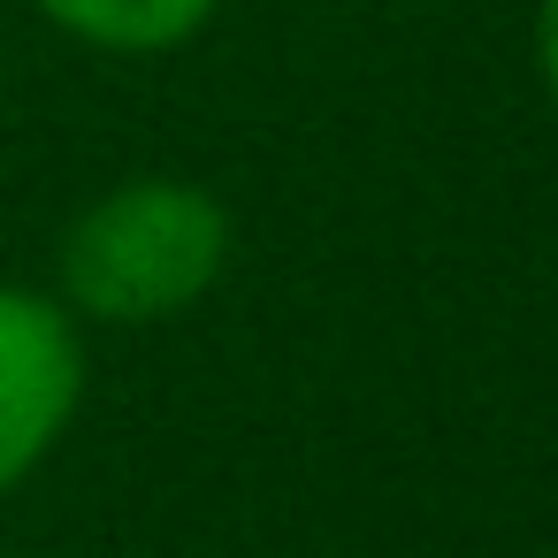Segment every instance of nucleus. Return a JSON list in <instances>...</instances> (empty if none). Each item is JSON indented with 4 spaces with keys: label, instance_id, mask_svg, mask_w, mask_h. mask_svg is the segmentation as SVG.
Listing matches in <instances>:
<instances>
[{
    "label": "nucleus",
    "instance_id": "nucleus-3",
    "mask_svg": "<svg viewBox=\"0 0 558 558\" xmlns=\"http://www.w3.org/2000/svg\"><path fill=\"white\" fill-rule=\"evenodd\" d=\"M47 24H62L70 39L85 47H108V54H161V47H184L215 0H32Z\"/></svg>",
    "mask_w": 558,
    "mask_h": 558
},
{
    "label": "nucleus",
    "instance_id": "nucleus-4",
    "mask_svg": "<svg viewBox=\"0 0 558 558\" xmlns=\"http://www.w3.org/2000/svg\"><path fill=\"white\" fill-rule=\"evenodd\" d=\"M535 70H543V93L558 100V0L535 9Z\"/></svg>",
    "mask_w": 558,
    "mask_h": 558
},
{
    "label": "nucleus",
    "instance_id": "nucleus-1",
    "mask_svg": "<svg viewBox=\"0 0 558 558\" xmlns=\"http://www.w3.org/2000/svg\"><path fill=\"white\" fill-rule=\"evenodd\" d=\"M230 260V215L199 184L138 177L93 199L62 238V291L93 322H161L207 299Z\"/></svg>",
    "mask_w": 558,
    "mask_h": 558
},
{
    "label": "nucleus",
    "instance_id": "nucleus-2",
    "mask_svg": "<svg viewBox=\"0 0 558 558\" xmlns=\"http://www.w3.org/2000/svg\"><path fill=\"white\" fill-rule=\"evenodd\" d=\"M85 398V352L54 299L0 283V497H9L70 428Z\"/></svg>",
    "mask_w": 558,
    "mask_h": 558
}]
</instances>
